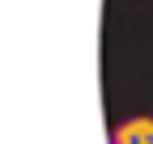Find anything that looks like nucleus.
Masks as SVG:
<instances>
[{
	"instance_id": "nucleus-1",
	"label": "nucleus",
	"mask_w": 153,
	"mask_h": 144,
	"mask_svg": "<svg viewBox=\"0 0 153 144\" xmlns=\"http://www.w3.org/2000/svg\"><path fill=\"white\" fill-rule=\"evenodd\" d=\"M111 144H153V119H149V115L123 119L119 127L111 132Z\"/></svg>"
}]
</instances>
